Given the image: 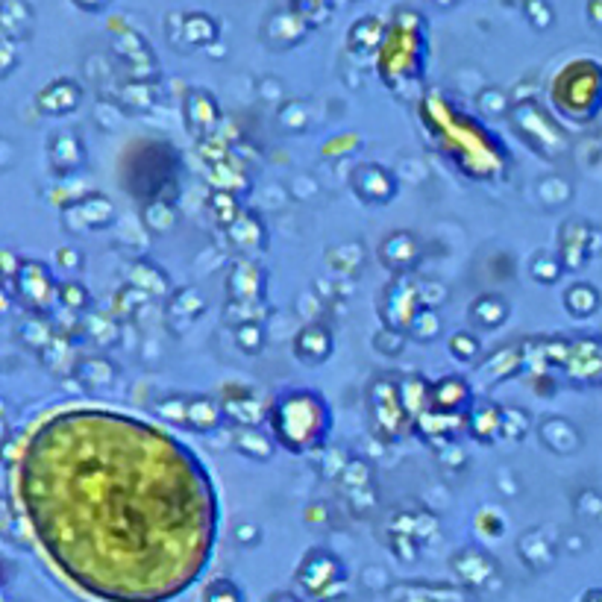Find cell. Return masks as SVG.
Segmentation results:
<instances>
[{
	"label": "cell",
	"instance_id": "obj_1",
	"mask_svg": "<svg viewBox=\"0 0 602 602\" xmlns=\"http://www.w3.org/2000/svg\"><path fill=\"white\" fill-rule=\"evenodd\" d=\"M68 450L59 432L45 423ZM65 464L42 441L21 455V503L33 532L91 517L38 541L83 591L112 602H162L198 579L215 546V485L179 441L138 429L129 467Z\"/></svg>",
	"mask_w": 602,
	"mask_h": 602
},
{
	"label": "cell",
	"instance_id": "obj_2",
	"mask_svg": "<svg viewBox=\"0 0 602 602\" xmlns=\"http://www.w3.org/2000/svg\"><path fill=\"white\" fill-rule=\"evenodd\" d=\"M273 438L291 453L321 450L332 432V409L311 388H291L268 409Z\"/></svg>",
	"mask_w": 602,
	"mask_h": 602
},
{
	"label": "cell",
	"instance_id": "obj_3",
	"mask_svg": "<svg viewBox=\"0 0 602 602\" xmlns=\"http://www.w3.org/2000/svg\"><path fill=\"white\" fill-rule=\"evenodd\" d=\"M9 294H15L21 309H27L33 318L50 315V309L59 303V282L45 261L38 259H24L18 268V277L6 288Z\"/></svg>",
	"mask_w": 602,
	"mask_h": 602
},
{
	"label": "cell",
	"instance_id": "obj_4",
	"mask_svg": "<svg viewBox=\"0 0 602 602\" xmlns=\"http://www.w3.org/2000/svg\"><path fill=\"white\" fill-rule=\"evenodd\" d=\"M371 423L373 435L383 444H394L397 438H403L412 417L405 414V405L400 400V379L385 376L371 385Z\"/></svg>",
	"mask_w": 602,
	"mask_h": 602
},
{
	"label": "cell",
	"instance_id": "obj_5",
	"mask_svg": "<svg viewBox=\"0 0 602 602\" xmlns=\"http://www.w3.org/2000/svg\"><path fill=\"white\" fill-rule=\"evenodd\" d=\"M115 220H117V209L107 194H86V198L62 209V224L74 235L109 230L115 227Z\"/></svg>",
	"mask_w": 602,
	"mask_h": 602
},
{
	"label": "cell",
	"instance_id": "obj_6",
	"mask_svg": "<svg viewBox=\"0 0 602 602\" xmlns=\"http://www.w3.org/2000/svg\"><path fill=\"white\" fill-rule=\"evenodd\" d=\"M421 306L423 303H421V291H417V285L409 277H397L383 291L379 318H383V326H391V330L405 332Z\"/></svg>",
	"mask_w": 602,
	"mask_h": 602
},
{
	"label": "cell",
	"instance_id": "obj_7",
	"mask_svg": "<svg viewBox=\"0 0 602 602\" xmlns=\"http://www.w3.org/2000/svg\"><path fill=\"white\" fill-rule=\"evenodd\" d=\"M350 189L356 191V198L368 206H385L394 200L397 194V179L394 174L388 171L383 165H373V162H364L356 165L350 174Z\"/></svg>",
	"mask_w": 602,
	"mask_h": 602
},
{
	"label": "cell",
	"instance_id": "obj_8",
	"mask_svg": "<svg viewBox=\"0 0 602 602\" xmlns=\"http://www.w3.org/2000/svg\"><path fill=\"white\" fill-rule=\"evenodd\" d=\"M421 256H423V247L417 241V235L409 230L391 232L383 241V247H379V259H383V265L394 273V277H405L409 270H414Z\"/></svg>",
	"mask_w": 602,
	"mask_h": 602
},
{
	"label": "cell",
	"instance_id": "obj_9",
	"mask_svg": "<svg viewBox=\"0 0 602 602\" xmlns=\"http://www.w3.org/2000/svg\"><path fill=\"white\" fill-rule=\"evenodd\" d=\"M474 405V388L464 376H441L438 383H432V409L435 412L467 417Z\"/></svg>",
	"mask_w": 602,
	"mask_h": 602
},
{
	"label": "cell",
	"instance_id": "obj_10",
	"mask_svg": "<svg viewBox=\"0 0 602 602\" xmlns=\"http://www.w3.org/2000/svg\"><path fill=\"white\" fill-rule=\"evenodd\" d=\"M230 303H265V270L250 259H239L230 270Z\"/></svg>",
	"mask_w": 602,
	"mask_h": 602
},
{
	"label": "cell",
	"instance_id": "obj_11",
	"mask_svg": "<svg viewBox=\"0 0 602 602\" xmlns=\"http://www.w3.org/2000/svg\"><path fill=\"white\" fill-rule=\"evenodd\" d=\"M179 36H182V45L206 47L218 38V21L209 18L206 12H177V15H171V38L177 45H179Z\"/></svg>",
	"mask_w": 602,
	"mask_h": 602
},
{
	"label": "cell",
	"instance_id": "obj_12",
	"mask_svg": "<svg viewBox=\"0 0 602 602\" xmlns=\"http://www.w3.org/2000/svg\"><path fill=\"white\" fill-rule=\"evenodd\" d=\"M83 100V86L77 80H68V77H59V80H54L50 86H45L42 91H38L36 97V107L42 115H68L74 112L77 107H80Z\"/></svg>",
	"mask_w": 602,
	"mask_h": 602
},
{
	"label": "cell",
	"instance_id": "obj_13",
	"mask_svg": "<svg viewBox=\"0 0 602 602\" xmlns=\"http://www.w3.org/2000/svg\"><path fill=\"white\" fill-rule=\"evenodd\" d=\"M335 342L330 326L323 323H306L303 330L294 335V356L306 364H323L326 359H332Z\"/></svg>",
	"mask_w": 602,
	"mask_h": 602
},
{
	"label": "cell",
	"instance_id": "obj_14",
	"mask_svg": "<svg viewBox=\"0 0 602 602\" xmlns=\"http://www.w3.org/2000/svg\"><path fill=\"white\" fill-rule=\"evenodd\" d=\"M47 162L56 177H68L80 171L86 162V148L77 133H56L47 144Z\"/></svg>",
	"mask_w": 602,
	"mask_h": 602
},
{
	"label": "cell",
	"instance_id": "obj_15",
	"mask_svg": "<svg viewBox=\"0 0 602 602\" xmlns=\"http://www.w3.org/2000/svg\"><path fill=\"white\" fill-rule=\"evenodd\" d=\"M503 409L505 405L494 400H476V405L467 414V432L479 444H494L503 438Z\"/></svg>",
	"mask_w": 602,
	"mask_h": 602
},
{
	"label": "cell",
	"instance_id": "obj_16",
	"mask_svg": "<svg viewBox=\"0 0 602 602\" xmlns=\"http://www.w3.org/2000/svg\"><path fill=\"white\" fill-rule=\"evenodd\" d=\"M306 33H309V24L300 18L294 9H277V12H270V18L265 21V42L277 50L294 47Z\"/></svg>",
	"mask_w": 602,
	"mask_h": 602
},
{
	"label": "cell",
	"instance_id": "obj_17",
	"mask_svg": "<svg viewBox=\"0 0 602 602\" xmlns=\"http://www.w3.org/2000/svg\"><path fill=\"white\" fill-rule=\"evenodd\" d=\"M538 441L544 444V450L556 453V455H570L579 450V429H576L567 417H544L538 423Z\"/></svg>",
	"mask_w": 602,
	"mask_h": 602
},
{
	"label": "cell",
	"instance_id": "obj_18",
	"mask_svg": "<svg viewBox=\"0 0 602 602\" xmlns=\"http://www.w3.org/2000/svg\"><path fill=\"white\" fill-rule=\"evenodd\" d=\"M224 397L220 403H224V414H227V423L230 426H259L261 421V405H259V397L253 394L250 388H232L227 385L224 388Z\"/></svg>",
	"mask_w": 602,
	"mask_h": 602
},
{
	"label": "cell",
	"instance_id": "obj_19",
	"mask_svg": "<svg viewBox=\"0 0 602 602\" xmlns=\"http://www.w3.org/2000/svg\"><path fill=\"white\" fill-rule=\"evenodd\" d=\"M218 117H220L218 103H215L212 95H209V91L194 88L191 95L186 97V127H189L200 141L215 129Z\"/></svg>",
	"mask_w": 602,
	"mask_h": 602
},
{
	"label": "cell",
	"instance_id": "obj_20",
	"mask_svg": "<svg viewBox=\"0 0 602 602\" xmlns=\"http://www.w3.org/2000/svg\"><path fill=\"white\" fill-rule=\"evenodd\" d=\"M227 414H224V403H218L215 397L206 394H194L189 397V429L198 432V435H212L220 426H224Z\"/></svg>",
	"mask_w": 602,
	"mask_h": 602
},
{
	"label": "cell",
	"instance_id": "obj_21",
	"mask_svg": "<svg viewBox=\"0 0 602 602\" xmlns=\"http://www.w3.org/2000/svg\"><path fill=\"white\" fill-rule=\"evenodd\" d=\"M273 441L277 438H270L259 426H235L232 432V450L241 453L250 462H270L273 453H277V444Z\"/></svg>",
	"mask_w": 602,
	"mask_h": 602
},
{
	"label": "cell",
	"instance_id": "obj_22",
	"mask_svg": "<svg viewBox=\"0 0 602 602\" xmlns=\"http://www.w3.org/2000/svg\"><path fill=\"white\" fill-rule=\"evenodd\" d=\"M74 376L86 385V391H109L117 383V368L107 356H88L77 362Z\"/></svg>",
	"mask_w": 602,
	"mask_h": 602
},
{
	"label": "cell",
	"instance_id": "obj_23",
	"mask_svg": "<svg viewBox=\"0 0 602 602\" xmlns=\"http://www.w3.org/2000/svg\"><path fill=\"white\" fill-rule=\"evenodd\" d=\"M400 400L405 405V414H409L414 423L426 409H432V383H426V379L417 373L403 376L400 379Z\"/></svg>",
	"mask_w": 602,
	"mask_h": 602
},
{
	"label": "cell",
	"instance_id": "obj_24",
	"mask_svg": "<svg viewBox=\"0 0 602 602\" xmlns=\"http://www.w3.org/2000/svg\"><path fill=\"white\" fill-rule=\"evenodd\" d=\"M470 321H474L479 330H500L508 321V303L503 294H482L474 306H470Z\"/></svg>",
	"mask_w": 602,
	"mask_h": 602
},
{
	"label": "cell",
	"instance_id": "obj_25",
	"mask_svg": "<svg viewBox=\"0 0 602 602\" xmlns=\"http://www.w3.org/2000/svg\"><path fill=\"white\" fill-rule=\"evenodd\" d=\"M115 54L121 56L129 68H144V65H148L150 71H156V59L150 54V47L136 30H121L115 36Z\"/></svg>",
	"mask_w": 602,
	"mask_h": 602
},
{
	"label": "cell",
	"instance_id": "obj_26",
	"mask_svg": "<svg viewBox=\"0 0 602 602\" xmlns=\"http://www.w3.org/2000/svg\"><path fill=\"white\" fill-rule=\"evenodd\" d=\"M230 241L239 247V250H259V247H265L268 235H265V224L259 220L256 212H241L239 220L230 227Z\"/></svg>",
	"mask_w": 602,
	"mask_h": 602
},
{
	"label": "cell",
	"instance_id": "obj_27",
	"mask_svg": "<svg viewBox=\"0 0 602 602\" xmlns=\"http://www.w3.org/2000/svg\"><path fill=\"white\" fill-rule=\"evenodd\" d=\"M129 285H136L138 291H144L148 297H165L168 291H171L168 273L162 268H156L148 259H138L133 265V270H129Z\"/></svg>",
	"mask_w": 602,
	"mask_h": 602
},
{
	"label": "cell",
	"instance_id": "obj_28",
	"mask_svg": "<svg viewBox=\"0 0 602 602\" xmlns=\"http://www.w3.org/2000/svg\"><path fill=\"white\" fill-rule=\"evenodd\" d=\"M0 24H4V38H18L30 36L33 27V9L24 0H4V9H0Z\"/></svg>",
	"mask_w": 602,
	"mask_h": 602
},
{
	"label": "cell",
	"instance_id": "obj_29",
	"mask_svg": "<svg viewBox=\"0 0 602 602\" xmlns=\"http://www.w3.org/2000/svg\"><path fill=\"white\" fill-rule=\"evenodd\" d=\"M383 33H385L383 21H376V18L368 15V18H362L350 27L347 45H350L352 54H373V50L383 45Z\"/></svg>",
	"mask_w": 602,
	"mask_h": 602
},
{
	"label": "cell",
	"instance_id": "obj_30",
	"mask_svg": "<svg viewBox=\"0 0 602 602\" xmlns=\"http://www.w3.org/2000/svg\"><path fill=\"white\" fill-rule=\"evenodd\" d=\"M74 347H71V342L65 335H54L47 342V347L38 352L42 356V362H45V368L50 371V373H56V376H68L71 371H77V364H74V352H71Z\"/></svg>",
	"mask_w": 602,
	"mask_h": 602
},
{
	"label": "cell",
	"instance_id": "obj_31",
	"mask_svg": "<svg viewBox=\"0 0 602 602\" xmlns=\"http://www.w3.org/2000/svg\"><path fill=\"white\" fill-rule=\"evenodd\" d=\"M206 311V300L198 288H182L171 300H168V318H179L182 323H194Z\"/></svg>",
	"mask_w": 602,
	"mask_h": 602
},
{
	"label": "cell",
	"instance_id": "obj_32",
	"mask_svg": "<svg viewBox=\"0 0 602 602\" xmlns=\"http://www.w3.org/2000/svg\"><path fill=\"white\" fill-rule=\"evenodd\" d=\"M565 309L570 311L573 318H591L594 311L599 309V294L594 285L587 282H573L567 291H565Z\"/></svg>",
	"mask_w": 602,
	"mask_h": 602
},
{
	"label": "cell",
	"instance_id": "obj_33",
	"mask_svg": "<svg viewBox=\"0 0 602 602\" xmlns=\"http://www.w3.org/2000/svg\"><path fill=\"white\" fill-rule=\"evenodd\" d=\"M441 330H444V326H441L438 309L421 306L405 332H409V338H412V342H417V344H432L435 338H441Z\"/></svg>",
	"mask_w": 602,
	"mask_h": 602
},
{
	"label": "cell",
	"instance_id": "obj_34",
	"mask_svg": "<svg viewBox=\"0 0 602 602\" xmlns=\"http://www.w3.org/2000/svg\"><path fill=\"white\" fill-rule=\"evenodd\" d=\"M144 227H148L153 235H162V232H174L177 230V224H179V215H177V209H174V203H168V200H153L148 209H144Z\"/></svg>",
	"mask_w": 602,
	"mask_h": 602
},
{
	"label": "cell",
	"instance_id": "obj_35",
	"mask_svg": "<svg viewBox=\"0 0 602 602\" xmlns=\"http://www.w3.org/2000/svg\"><path fill=\"white\" fill-rule=\"evenodd\" d=\"M561 270H565V261H561V256L549 253V250L535 253V259L529 261L532 280H535V282H541V285H553V282H558Z\"/></svg>",
	"mask_w": 602,
	"mask_h": 602
},
{
	"label": "cell",
	"instance_id": "obj_36",
	"mask_svg": "<svg viewBox=\"0 0 602 602\" xmlns=\"http://www.w3.org/2000/svg\"><path fill=\"white\" fill-rule=\"evenodd\" d=\"M532 432V414L517 405L503 409V441H523Z\"/></svg>",
	"mask_w": 602,
	"mask_h": 602
},
{
	"label": "cell",
	"instance_id": "obj_37",
	"mask_svg": "<svg viewBox=\"0 0 602 602\" xmlns=\"http://www.w3.org/2000/svg\"><path fill=\"white\" fill-rule=\"evenodd\" d=\"M153 414L159 417V421H168L174 426L189 429V397H179V394L162 397L159 403L153 405Z\"/></svg>",
	"mask_w": 602,
	"mask_h": 602
},
{
	"label": "cell",
	"instance_id": "obj_38",
	"mask_svg": "<svg viewBox=\"0 0 602 602\" xmlns=\"http://www.w3.org/2000/svg\"><path fill=\"white\" fill-rule=\"evenodd\" d=\"M209 206H212V215H215L218 224L227 227V230H230L235 220H239V215H241L239 200H235V194L227 191V189H218L212 198H209Z\"/></svg>",
	"mask_w": 602,
	"mask_h": 602
},
{
	"label": "cell",
	"instance_id": "obj_39",
	"mask_svg": "<svg viewBox=\"0 0 602 602\" xmlns=\"http://www.w3.org/2000/svg\"><path fill=\"white\" fill-rule=\"evenodd\" d=\"M148 300H150L148 294L138 291L136 285H129V282H127V285L121 288V291L115 294V300H112V311H115V318H117V321L133 318L136 311H138L144 303H148Z\"/></svg>",
	"mask_w": 602,
	"mask_h": 602
},
{
	"label": "cell",
	"instance_id": "obj_40",
	"mask_svg": "<svg viewBox=\"0 0 602 602\" xmlns=\"http://www.w3.org/2000/svg\"><path fill=\"white\" fill-rule=\"evenodd\" d=\"M235 344H239L241 352L247 356H256L265 347V321H250L235 326Z\"/></svg>",
	"mask_w": 602,
	"mask_h": 602
},
{
	"label": "cell",
	"instance_id": "obj_41",
	"mask_svg": "<svg viewBox=\"0 0 602 602\" xmlns=\"http://www.w3.org/2000/svg\"><path fill=\"white\" fill-rule=\"evenodd\" d=\"M88 303H91V294L80 280H62L59 282V306L62 309H68L77 315V311H86Z\"/></svg>",
	"mask_w": 602,
	"mask_h": 602
},
{
	"label": "cell",
	"instance_id": "obj_42",
	"mask_svg": "<svg viewBox=\"0 0 602 602\" xmlns=\"http://www.w3.org/2000/svg\"><path fill=\"white\" fill-rule=\"evenodd\" d=\"M479 352H482V342H479V338L470 332V330H462V332H455V335L450 338V356H453L455 362L470 364V362L479 359Z\"/></svg>",
	"mask_w": 602,
	"mask_h": 602
},
{
	"label": "cell",
	"instance_id": "obj_43",
	"mask_svg": "<svg viewBox=\"0 0 602 602\" xmlns=\"http://www.w3.org/2000/svg\"><path fill=\"white\" fill-rule=\"evenodd\" d=\"M405 342H409V332L391 330V326H379V332L373 335V347L383 352V356H403Z\"/></svg>",
	"mask_w": 602,
	"mask_h": 602
},
{
	"label": "cell",
	"instance_id": "obj_44",
	"mask_svg": "<svg viewBox=\"0 0 602 602\" xmlns=\"http://www.w3.org/2000/svg\"><path fill=\"white\" fill-rule=\"evenodd\" d=\"M338 479H342L347 485V491H352V494L371 491V467L364 462H359V459H350Z\"/></svg>",
	"mask_w": 602,
	"mask_h": 602
},
{
	"label": "cell",
	"instance_id": "obj_45",
	"mask_svg": "<svg viewBox=\"0 0 602 602\" xmlns=\"http://www.w3.org/2000/svg\"><path fill=\"white\" fill-rule=\"evenodd\" d=\"M56 332L50 330L47 323H42L38 318H33L30 323H24V330H21V342L27 344L30 350H36V352H42L45 347H47V342L54 338Z\"/></svg>",
	"mask_w": 602,
	"mask_h": 602
},
{
	"label": "cell",
	"instance_id": "obj_46",
	"mask_svg": "<svg viewBox=\"0 0 602 602\" xmlns=\"http://www.w3.org/2000/svg\"><path fill=\"white\" fill-rule=\"evenodd\" d=\"M523 15L535 30H549L553 27V6L549 0H523Z\"/></svg>",
	"mask_w": 602,
	"mask_h": 602
},
{
	"label": "cell",
	"instance_id": "obj_47",
	"mask_svg": "<svg viewBox=\"0 0 602 602\" xmlns=\"http://www.w3.org/2000/svg\"><path fill=\"white\" fill-rule=\"evenodd\" d=\"M54 259H56V268H62L65 273H68V277H77V273H80L83 265H86L83 250H80V247H71V244L59 247Z\"/></svg>",
	"mask_w": 602,
	"mask_h": 602
},
{
	"label": "cell",
	"instance_id": "obj_48",
	"mask_svg": "<svg viewBox=\"0 0 602 602\" xmlns=\"http://www.w3.org/2000/svg\"><path fill=\"white\" fill-rule=\"evenodd\" d=\"M479 112L482 115H494V117H500V115H505L508 112V97H505V91H500V88H488V91H482L479 95Z\"/></svg>",
	"mask_w": 602,
	"mask_h": 602
},
{
	"label": "cell",
	"instance_id": "obj_49",
	"mask_svg": "<svg viewBox=\"0 0 602 602\" xmlns=\"http://www.w3.org/2000/svg\"><path fill=\"white\" fill-rule=\"evenodd\" d=\"M203 602H244V599H241V591H239V587H235V582H230V579H218V582H212V585L206 587Z\"/></svg>",
	"mask_w": 602,
	"mask_h": 602
},
{
	"label": "cell",
	"instance_id": "obj_50",
	"mask_svg": "<svg viewBox=\"0 0 602 602\" xmlns=\"http://www.w3.org/2000/svg\"><path fill=\"white\" fill-rule=\"evenodd\" d=\"M417 291H421V303L429 309H438L444 300H447V288L435 280H426L423 285H417Z\"/></svg>",
	"mask_w": 602,
	"mask_h": 602
},
{
	"label": "cell",
	"instance_id": "obj_51",
	"mask_svg": "<svg viewBox=\"0 0 602 602\" xmlns=\"http://www.w3.org/2000/svg\"><path fill=\"white\" fill-rule=\"evenodd\" d=\"M235 541L244 544V546H253L261 541V529L256 523H239V529H235Z\"/></svg>",
	"mask_w": 602,
	"mask_h": 602
},
{
	"label": "cell",
	"instance_id": "obj_52",
	"mask_svg": "<svg viewBox=\"0 0 602 602\" xmlns=\"http://www.w3.org/2000/svg\"><path fill=\"white\" fill-rule=\"evenodd\" d=\"M71 4L77 9H83V12H103L112 4V0H71Z\"/></svg>",
	"mask_w": 602,
	"mask_h": 602
},
{
	"label": "cell",
	"instance_id": "obj_53",
	"mask_svg": "<svg viewBox=\"0 0 602 602\" xmlns=\"http://www.w3.org/2000/svg\"><path fill=\"white\" fill-rule=\"evenodd\" d=\"M432 4H435V6H441V9H450V6H455V4H459V0H432Z\"/></svg>",
	"mask_w": 602,
	"mask_h": 602
}]
</instances>
